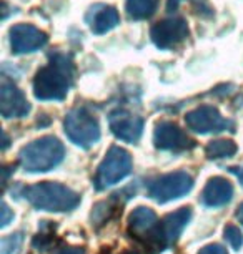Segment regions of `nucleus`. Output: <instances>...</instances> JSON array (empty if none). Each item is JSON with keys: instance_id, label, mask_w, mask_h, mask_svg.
<instances>
[{"instance_id": "1", "label": "nucleus", "mask_w": 243, "mask_h": 254, "mask_svg": "<svg viewBox=\"0 0 243 254\" xmlns=\"http://www.w3.org/2000/svg\"><path fill=\"white\" fill-rule=\"evenodd\" d=\"M74 62L64 54H52L49 64L35 73L33 95L40 102H62L74 83Z\"/></svg>"}, {"instance_id": "2", "label": "nucleus", "mask_w": 243, "mask_h": 254, "mask_svg": "<svg viewBox=\"0 0 243 254\" xmlns=\"http://www.w3.org/2000/svg\"><path fill=\"white\" fill-rule=\"evenodd\" d=\"M23 198L30 203L33 208L42 211H54V213H64L72 211L80 204V194L72 188L60 183H44L32 185L23 190Z\"/></svg>"}, {"instance_id": "3", "label": "nucleus", "mask_w": 243, "mask_h": 254, "mask_svg": "<svg viewBox=\"0 0 243 254\" xmlns=\"http://www.w3.org/2000/svg\"><path fill=\"white\" fill-rule=\"evenodd\" d=\"M65 148L57 136H42L18 151V165L28 173H45L60 165Z\"/></svg>"}, {"instance_id": "4", "label": "nucleus", "mask_w": 243, "mask_h": 254, "mask_svg": "<svg viewBox=\"0 0 243 254\" xmlns=\"http://www.w3.org/2000/svg\"><path fill=\"white\" fill-rule=\"evenodd\" d=\"M65 135L77 146L88 150L100 140V123L97 117L85 107L74 108L65 115Z\"/></svg>"}, {"instance_id": "5", "label": "nucleus", "mask_w": 243, "mask_h": 254, "mask_svg": "<svg viewBox=\"0 0 243 254\" xmlns=\"http://www.w3.org/2000/svg\"><path fill=\"white\" fill-rule=\"evenodd\" d=\"M127 228L133 239H137L138 243L149 249H155L157 253L165 249L163 239H162L160 221L154 209L145 208V206L135 208L128 216Z\"/></svg>"}, {"instance_id": "6", "label": "nucleus", "mask_w": 243, "mask_h": 254, "mask_svg": "<svg viewBox=\"0 0 243 254\" xmlns=\"http://www.w3.org/2000/svg\"><path fill=\"white\" fill-rule=\"evenodd\" d=\"M132 165L133 163L130 153L120 146H112L97 168V175L93 180L95 188L103 191L120 183L123 178H127L132 173Z\"/></svg>"}, {"instance_id": "7", "label": "nucleus", "mask_w": 243, "mask_h": 254, "mask_svg": "<svg viewBox=\"0 0 243 254\" xmlns=\"http://www.w3.org/2000/svg\"><path fill=\"white\" fill-rule=\"evenodd\" d=\"M195 181L187 171H175V173L157 176L149 183V196L157 203H168L178 199L192 191Z\"/></svg>"}, {"instance_id": "8", "label": "nucleus", "mask_w": 243, "mask_h": 254, "mask_svg": "<svg viewBox=\"0 0 243 254\" xmlns=\"http://www.w3.org/2000/svg\"><path fill=\"white\" fill-rule=\"evenodd\" d=\"M185 123L188 130H192L200 135H208V133H220L233 127L230 120L223 118L222 113L215 107L203 105L188 112L185 115Z\"/></svg>"}, {"instance_id": "9", "label": "nucleus", "mask_w": 243, "mask_h": 254, "mask_svg": "<svg viewBox=\"0 0 243 254\" xmlns=\"http://www.w3.org/2000/svg\"><path fill=\"white\" fill-rule=\"evenodd\" d=\"M188 25L187 20L182 17L165 18L159 23H155L150 30L152 42L162 50H170L178 47L188 37Z\"/></svg>"}, {"instance_id": "10", "label": "nucleus", "mask_w": 243, "mask_h": 254, "mask_svg": "<svg viewBox=\"0 0 243 254\" xmlns=\"http://www.w3.org/2000/svg\"><path fill=\"white\" fill-rule=\"evenodd\" d=\"M155 148L165 151H188L195 148V140H192L177 123L160 122L154 131Z\"/></svg>"}, {"instance_id": "11", "label": "nucleus", "mask_w": 243, "mask_h": 254, "mask_svg": "<svg viewBox=\"0 0 243 254\" xmlns=\"http://www.w3.org/2000/svg\"><path fill=\"white\" fill-rule=\"evenodd\" d=\"M47 42H49L47 33L28 23H18L10 28V47L15 55L33 54L44 49Z\"/></svg>"}, {"instance_id": "12", "label": "nucleus", "mask_w": 243, "mask_h": 254, "mask_svg": "<svg viewBox=\"0 0 243 254\" xmlns=\"http://www.w3.org/2000/svg\"><path fill=\"white\" fill-rule=\"evenodd\" d=\"M108 127L118 140L137 143L144 131V120L127 110H115L108 117Z\"/></svg>"}, {"instance_id": "13", "label": "nucleus", "mask_w": 243, "mask_h": 254, "mask_svg": "<svg viewBox=\"0 0 243 254\" xmlns=\"http://www.w3.org/2000/svg\"><path fill=\"white\" fill-rule=\"evenodd\" d=\"M30 112V103L27 102L25 95L22 90L8 81L7 78H2L0 83V113L3 118H23Z\"/></svg>"}, {"instance_id": "14", "label": "nucleus", "mask_w": 243, "mask_h": 254, "mask_svg": "<svg viewBox=\"0 0 243 254\" xmlns=\"http://www.w3.org/2000/svg\"><path fill=\"white\" fill-rule=\"evenodd\" d=\"M190 219H192V208H190V206H185V208L173 211V213L166 214V216L162 219L160 229H162V239H163L165 248H168L178 241L180 234L187 228Z\"/></svg>"}, {"instance_id": "15", "label": "nucleus", "mask_w": 243, "mask_h": 254, "mask_svg": "<svg viewBox=\"0 0 243 254\" xmlns=\"http://www.w3.org/2000/svg\"><path fill=\"white\" fill-rule=\"evenodd\" d=\"M233 186L223 176H213L202 191V203L208 208H220L232 201Z\"/></svg>"}, {"instance_id": "16", "label": "nucleus", "mask_w": 243, "mask_h": 254, "mask_svg": "<svg viewBox=\"0 0 243 254\" xmlns=\"http://www.w3.org/2000/svg\"><path fill=\"white\" fill-rule=\"evenodd\" d=\"M87 23L90 30L97 35H103V33L113 30L118 23H120V15H118L117 8L112 5H93L87 13Z\"/></svg>"}, {"instance_id": "17", "label": "nucleus", "mask_w": 243, "mask_h": 254, "mask_svg": "<svg viewBox=\"0 0 243 254\" xmlns=\"http://www.w3.org/2000/svg\"><path fill=\"white\" fill-rule=\"evenodd\" d=\"M159 0H127L125 10L132 20H147L155 13Z\"/></svg>"}, {"instance_id": "18", "label": "nucleus", "mask_w": 243, "mask_h": 254, "mask_svg": "<svg viewBox=\"0 0 243 254\" xmlns=\"http://www.w3.org/2000/svg\"><path fill=\"white\" fill-rule=\"evenodd\" d=\"M237 153V145L232 140H213L205 148V155L208 160H222L230 158Z\"/></svg>"}, {"instance_id": "19", "label": "nucleus", "mask_w": 243, "mask_h": 254, "mask_svg": "<svg viewBox=\"0 0 243 254\" xmlns=\"http://www.w3.org/2000/svg\"><path fill=\"white\" fill-rule=\"evenodd\" d=\"M223 233H225V239H227L228 243H230V246L233 249H237V251H238V249L243 246V234H242V231L237 226H233V224H228Z\"/></svg>"}, {"instance_id": "20", "label": "nucleus", "mask_w": 243, "mask_h": 254, "mask_svg": "<svg viewBox=\"0 0 243 254\" xmlns=\"http://www.w3.org/2000/svg\"><path fill=\"white\" fill-rule=\"evenodd\" d=\"M22 233H15L10 234L8 238H5L2 241V254H13L17 253V249L20 248L22 244Z\"/></svg>"}, {"instance_id": "21", "label": "nucleus", "mask_w": 243, "mask_h": 254, "mask_svg": "<svg viewBox=\"0 0 243 254\" xmlns=\"http://www.w3.org/2000/svg\"><path fill=\"white\" fill-rule=\"evenodd\" d=\"M0 208H2V209H0V213H2V219H0V223H2V224H0V226L5 228L7 224L13 219V213L10 211V208L7 206L5 201H2V206H0Z\"/></svg>"}, {"instance_id": "22", "label": "nucleus", "mask_w": 243, "mask_h": 254, "mask_svg": "<svg viewBox=\"0 0 243 254\" xmlns=\"http://www.w3.org/2000/svg\"><path fill=\"white\" fill-rule=\"evenodd\" d=\"M198 254H228V253L222 244H208V246L200 249Z\"/></svg>"}, {"instance_id": "23", "label": "nucleus", "mask_w": 243, "mask_h": 254, "mask_svg": "<svg viewBox=\"0 0 243 254\" xmlns=\"http://www.w3.org/2000/svg\"><path fill=\"white\" fill-rule=\"evenodd\" d=\"M55 254H85V249L83 248H74V246H67L64 249H60L59 253Z\"/></svg>"}, {"instance_id": "24", "label": "nucleus", "mask_w": 243, "mask_h": 254, "mask_svg": "<svg viewBox=\"0 0 243 254\" xmlns=\"http://www.w3.org/2000/svg\"><path fill=\"white\" fill-rule=\"evenodd\" d=\"M228 170H230V173H233L237 176L238 180H240V183L243 185V168H237V166H230L228 168Z\"/></svg>"}, {"instance_id": "25", "label": "nucleus", "mask_w": 243, "mask_h": 254, "mask_svg": "<svg viewBox=\"0 0 243 254\" xmlns=\"http://www.w3.org/2000/svg\"><path fill=\"white\" fill-rule=\"evenodd\" d=\"M235 216H237L238 221H240V224H243V203H242L240 206H238V209H237V214H235Z\"/></svg>"}, {"instance_id": "26", "label": "nucleus", "mask_w": 243, "mask_h": 254, "mask_svg": "<svg viewBox=\"0 0 243 254\" xmlns=\"http://www.w3.org/2000/svg\"><path fill=\"white\" fill-rule=\"evenodd\" d=\"M180 2H182V0H168V10H175V8H177L178 5H180Z\"/></svg>"}, {"instance_id": "27", "label": "nucleus", "mask_w": 243, "mask_h": 254, "mask_svg": "<svg viewBox=\"0 0 243 254\" xmlns=\"http://www.w3.org/2000/svg\"><path fill=\"white\" fill-rule=\"evenodd\" d=\"M125 254H137V253H125Z\"/></svg>"}]
</instances>
